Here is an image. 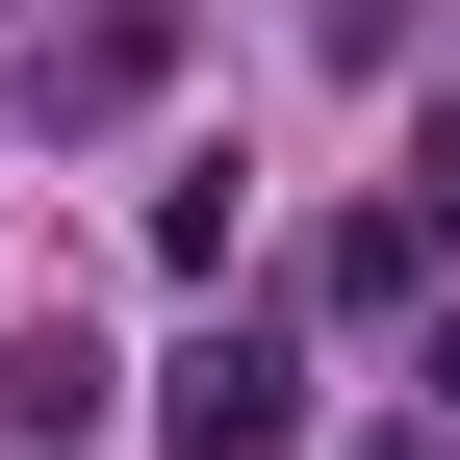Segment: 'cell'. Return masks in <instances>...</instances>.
<instances>
[{
	"label": "cell",
	"instance_id": "6da1fadb",
	"mask_svg": "<svg viewBox=\"0 0 460 460\" xmlns=\"http://www.w3.org/2000/svg\"><path fill=\"white\" fill-rule=\"evenodd\" d=\"M154 460H307V358L281 332H180L154 358Z\"/></svg>",
	"mask_w": 460,
	"mask_h": 460
},
{
	"label": "cell",
	"instance_id": "7a4b0ae2",
	"mask_svg": "<svg viewBox=\"0 0 460 460\" xmlns=\"http://www.w3.org/2000/svg\"><path fill=\"white\" fill-rule=\"evenodd\" d=\"M154 51H180V0H77L51 26V102H154Z\"/></svg>",
	"mask_w": 460,
	"mask_h": 460
},
{
	"label": "cell",
	"instance_id": "3957f363",
	"mask_svg": "<svg viewBox=\"0 0 460 460\" xmlns=\"http://www.w3.org/2000/svg\"><path fill=\"white\" fill-rule=\"evenodd\" d=\"M435 410H460V332H435Z\"/></svg>",
	"mask_w": 460,
	"mask_h": 460
}]
</instances>
